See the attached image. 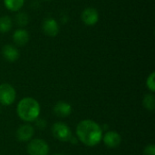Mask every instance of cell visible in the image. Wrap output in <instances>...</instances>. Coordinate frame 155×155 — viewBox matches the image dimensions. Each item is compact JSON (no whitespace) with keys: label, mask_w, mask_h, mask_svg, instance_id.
<instances>
[{"label":"cell","mask_w":155,"mask_h":155,"mask_svg":"<svg viewBox=\"0 0 155 155\" xmlns=\"http://www.w3.org/2000/svg\"><path fill=\"white\" fill-rule=\"evenodd\" d=\"M54 155H63V154H61V153H56V154H54Z\"/></svg>","instance_id":"cell-20"},{"label":"cell","mask_w":155,"mask_h":155,"mask_svg":"<svg viewBox=\"0 0 155 155\" xmlns=\"http://www.w3.org/2000/svg\"><path fill=\"white\" fill-rule=\"evenodd\" d=\"M27 153L29 155H48L49 145L43 139H34L27 145Z\"/></svg>","instance_id":"cell-5"},{"label":"cell","mask_w":155,"mask_h":155,"mask_svg":"<svg viewBox=\"0 0 155 155\" xmlns=\"http://www.w3.org/2000/svg\"><path fill=\"white\" fill-rule=\"evenodd\" d=\"M76 135L84 145L93 147L102 141L103 130L97 123L92 120H83L76 126Z\"/></svg>","instance_id":"cell-1"},{"label":"cell","mask_w":155,"mask_h":155,"mask_svg":"<svg viewBox=\"0 0 155 155\" xmlns=\"http://www.w3.org/2000/svg\"><path fill=\"white\" fill-rule=\"evenodd\" d=\"M16 98V93L15 88L9 84H0V104L4 106L12 104Z\"/></svg>","instance_id":"cell-4"},{"label":"cell","mask_w":155,"mask_h":155,"mask_svg":"<svg viewBox=\"0 0 155 155\" xmlns=\"http://www.w3.org/2000/svg\"><path fill=\"white\" fill-rule=\"evenodd\" d=\"M12 27V20L9 16L0 17V33H7Z\"/></svg>","instance_id":"cell-14"},{"label":"cell","mask_w":155,"mask_h":155,"mask_svg":"<svg viewBox=\"0 0 155 155\" xmlns=\"http://www.w3.org/2000/svg\"><path fill=\"white\" fill-rule=\"evenodd\" d=\"M40 104L39 103L32 97H25L19 101L16 113L19 118L25 122L35 121L40 114Z\"/></svg>","instance_id":"cell-2"},{"label":"cell","mask_w":155,"mask_h":155,"mask_svg":"<svg viewBox=\"0 0 155 155\" xmlns=\"http://www.w3.org/2000/svg\"><path fill=\"white\" fill-rule=\"evenodd\" d=\"M47 1H49V0H47Z\"/></svg>","instance_id":"cell-21"},{"label":"cell","mask_w":155,"mask_h":155,"mask_svg":"<svg viewBox=\"0 0 155 155\" xmlns=\"http://www.w3.org/2000/svg\"><path fill=\"white\" fill-rule=\"evenodd\" d=\"M36 120H38L36 122V124H37L38 128H44L46 125V123L45 122V120H43V119H36Z\"/></svg>","instance_id":"cell-19"},{"label":"cell","mask_w":155,"mask_h":155,"mask_svg":"<svg viewBox=\"0 0 155 155\" xmlns=\"http://www.w3.org/2000/svg\"><path fill=\"white\" fill-rule=\"evenodd\" d=\"M102 140L108 148H116L122 143L121 135L115 131H109L104 134Z\"/></svg>","instance_id":"cell-6"},{"label":"cell","mask_w":155,"mask_h":155,"mask_svg":"<svg viewBox=\"0 0 155 155\" xmlns=\"http://www.w3.org/2000/svg\"><path fill=\"white\" fill-rule=\"evenodd\" d=\"M54 113L58 117L65 118L72 114V106L69 103L64 101L57 102L54 106Z\"/></svg>","instance_id":"cell-10"},{"label":"cell","mask_w":155,"mask_h":155,"mask_svg":"<svg viewBox=\"0 0 155 155\" xmlns=\"http://www.w3.org/2000/svg\"><path fill=\"white\" fill-rule=\"evenodd\" d=\"M43 31L48 36H56L59 33V25L54 18H46L43 22Z\"/></svg>","instance_id":"cell-9"},{"label":"cell","mask_w":155,"mask_h":155,"mask_svg":"<svg viewBox=\"0 0 155 155\" xmlns=\"http://www.w3.org/2000/svg\"><path fill=\"white\" fill-rule=\"evenodd\" d=\"M34 134H35V129L30 124H23L16 131V138L23 143L31 141Z\"/></svg>","instance_id":"cell-7"},{"label":"cell","mask_w":155,"mask_h":155,"mask_svg":"<svg viewBox=\"0 0 155 155\" xmlns=\"http://www.w3.org/2000/svg\"><path fill=\"white\" fill-rule=\"evenodd\" d=\"M13 40L14 42L20 46H23L26 45L29 41V34L26 30L20 28L15 31L13 35Z\"/></svg>","instance_id":"cell-12"},{"label":"cell","mask_w":155,"mask_h":155,"mask_svg":"<svg viewBox=\"0 0 155 155\" xmlns=\"http://www.w3.org/2000/svg\"><path fill=\"white\" fill-rule=\"evenodd\" d=\"M25 0H4L5 6L13 12L18 11L24 5Z\"/></svg>","instance_id":"cell-13"},{"label":"cell","mask_w":155,"mask_h":155,"mask_svg":"<svg viewBox=\"0 0 155 155\" xmlns=\"http://www.w3.org/2000/svg\"><path fill=\"white\" fill-rule=\"evenodd\" d=\"M2 54L5 59L8 62H15L19 58V52L17 48L11 45H5L2 49Z\"/></svg>","instance_id":"cell-11"},{"label":"cell","mask_w":155,"mask_h":155,"mask_svg":"<svg viewBox=\"0 0 155 155\" xmlns=\"http://www.w3.org/2000/svg\"><path fill=\"white\" fill-rule=\"evenodd\" d=\"M144 155H155V146L153 144L147 145L143 152Z\"/></svg>","instance_id":"cell-18"},{"label":"cell","mask_w":155,"mask_h":155,"mask_svg":"<svg viewBox=\"0 0 155 155\" xmlns=\"http://www.w3.org/2000/svg\"><path fill=\"white\" fill-rule=\"evenodd\" d=\"M154 76V73H152V74L148 76V78H147V80H146V85H147L148 89H149L151 92H153V93L155 91Z\"/></svg>","instance_id":"cell-17"},{"label":"cell","mask_w":155,"mask_h":155,"mask_svg":"<svg viewBox=\"0 0 155 155\" xmlns=\"http://www.w3.org/2000/svg\"><path fill=\"white\" fill-rule=\"evenodd\" d=\"M51 130L53 136L61 142H69L73 136L70 127L63 122H57L54 124Z\"/></svg>","instance_id":"cell-3"},{"label":"cell","mask_w":155,"mask_h":155,"mask_svg":"<svg viewBox=\"0 0 155 155\" xmlns=\"http://www.w3.org/2000/svg\"><path fill=\"white\" fill-rule=\"evenodd\" d=\"M143 106H144L147 110L153 112L155 108L154 95H153V94H146V95L144 96L143 100Z\"/></svg>","instance_id":"cell-15"},{"label":"cell","mask_w":155,"mask_h":155,"mask_svg":"<svg viewBox=\"0 0 155 155\" xmlns=\"http://www.w3.org/2000/svg\"><path fill=\"white\" fill-rule=\"evenodd\" d=\"M15 20H16V24L19 26H25L28 23V16L25 13H20L16 15Z\"/></svg>","instance_id":"cell-16"},{"label":"cell","mask_w":155,"mask_h":155,"mask_svg":"<svg viewBox=\"0 0 155 155\" xmlns=\"http://www.w3.org/2000/svg\"><path fill=\"white\" fill-rule=\"evenodd\" d=\"M82 20L87 25H94L99 20V14L95 8H85L82 13Z\"/></svg>","instance_id":"cell-8"}]
</instances>
